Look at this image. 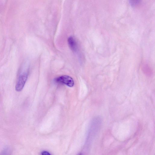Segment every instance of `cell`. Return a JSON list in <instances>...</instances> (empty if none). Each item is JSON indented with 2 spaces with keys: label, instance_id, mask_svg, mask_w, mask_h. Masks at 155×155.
Returning <instances> with one entry per match:
<instances>
[{
  "label": "cell",
  "instance_id": "obj_3",
  "mask_svg": "<svg viewBox=\"0 0 155 155\" xmlns=\"http://www.w3.org/2000/svg\"><path fill=\"white\" fill-rule=\"evenodd\" d=\"M68 42L69 46L73 51L75 52L78 49V45L75 39L71 36L68 39Z\"/></svg>",
  "mask_w": 155,
  "mask_h": 155
},
{
  "label": "cell",
  "instance_id": "obj_1",
  "mask_svg": "<svg viewBox=\"0 0 155 155\" xmlns=\"http://www.w3.org/2000/svg\"><path fill=\"white\" fill-rule=\"evenodd\" d=\"M56 82L62 83L69 87H72L74 84V81L71 77L66 75H64L57 78L55 79Z\"/></svg>",
  "mask_w": 155,
  "mask_h": 155
},
{
  "label": "cell",
  "instance_id": "obj_2",
  "mask_svg": "<svg viewBox=\"0 0 155 155\" xmlns=\"http://www.w3.org/2000/svg\"><path fill=\"white\" fill-rule=\"evenodd\" d=\"M28 75V73L25 72L19 76L15 87L17 91H20L22 90L27 80Z\"/></svg>",
  "mask_w": 155,
  "mask_h": 155
},
{
  "label": "cell",
  "instance_id": "obj_4",
  "mask_svg": "<svg viewBox=\"0 0 155 155\" xmlns=\"http://www.w3.org/2000/svg\"><path fill=\"white\" fill-rule=\"evenodd\" d=\"M142 70L143 73L148 76H150L152 74L151 69L147 64L144 63L142 64Z\"/></svg>",
  "mask_w": 155,
  "mask_h": 155
},
{
  "label": "cell",
  "instance_id": "obj_5",
  "mask_svg": "<svg viewBox=\"0 0 155 155\" xmlns=\"http://www.w3.org/2000/svg\"><path fill=\"white\" fill-rule=\"evenodd\" d=\"M130 5L132 6H134L140 2V0H129Z\"/></svg>",
  "mask_w": 155,
  "mask_h": 155
},
{
  "label": "cell",
  "instance_id": "obj_6",
  "mask_svg": "<svg viewBox=\"0 0 155 155\" xmlns=\"http://www.w3.org/2000/svg\"><path fill=\"white\" fill-rule=\"evenodd\" d=\"M41 154L43 155H50V154L48 151H42L41 153Z\"/></svg>",
  "mask_w": 155,
  "mask_h": 155
}]
</instances>
